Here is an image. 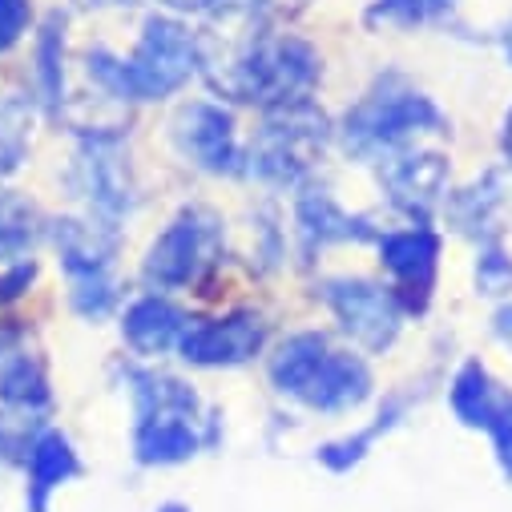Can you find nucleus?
I'll return each instance as SVG.
<instances>
[{"label": "nucleus", "instance_id": "5701e85b", "mask_svg": "<svg viewBox=\"0 0 512 512\" xmlns=\"http://www.w3.org/2000/svg\"><path fill=\"white\" fill-rule=\"evenodd\" d=\"M488 432H492V440H496V456H500L504 472L512 476V400L500 404V412H496V420H492Z\"/></svg>", "mask_w": 512, "mask_h": 512}, {"label": "nucleus", "instance_id": "7ed1b4c3", "mask_svg": "<svg viewBox=\"0 0 512 512\" xmlns=\"http://www.w3.org/2000/svg\"><path fill=\"white\" fill-rule=\"evenodd\" d=\"M319 146H323V113H315L303 101H291L267 121L259 146H254V170L275 182H291L311 166Z\"/></svg>", "mask_w": 512, "mask_h": 512}, {"label": "nucleus", "instance_id": "39448f33", "mask_svg": "<svg viewBox=\"0 0 512 512\" xmlns=\"http://www.w3.org/2000/svg\"><path fill=\"white\" fill-rule=\"evenodd\" d=\"M214 246V226L202 214H182L150 250L146 279L158 287H186L206 263Z\"/></svg>", "mask_w": 512, "mask_h": 512}, {"label": "nucleus", "instance_id": "ddd939ff", "mask_svg": "<svg viewBox=\"0 0 512 512\" xmlns=\"http://www.w3.org/2000/svg\"><path fill=\"white\" fill-rule=\"evenodd\" d=\"M134 448L142 464H182L194 456L198 436L190 420H142Z\"/></svg>", "mask_w": 512, "mask_h": 512}, {"label": "nucleus", "instance_id": "dca6fc26", "mask_svg": "<svg viewBox=\"0 0 512 512\" xmlns=\"http://www.w3.org/2000/svg\"><path fill=\"white\" fill-rule=\"evenodd\" d=\"M57 242H61V259L65 267L85 279V275H101L105 263H109V242L93 230V226H81V222H65L57 230Z\"/></svg>", "mask_w": 512, "mask_h": 512}, {"label": "nucleus", "instance_id": "a878e982", "mask_svg": "<svg viewBox=\"0 0 512 512\" xmlns=\"http://www.w3.org/2000/svg\"><path fill=\"white\" fill-rule=\"evenodd\" d=\"M504 57H508V65H512V25L504 29Z\"/></svg>", "mask_w": 512, "mask_h": 512}, {"label": "nucleus", "instance_id": "6ab92c4d", "mask_svg": "<svg viewBox=\"0 0 512 512\" xmlns=\"http://www.w3.org/2000/svg\"><path fill=\"white\" fill-rule=\"evenodd\" d=\"M29 222H33V214H29L25 202L0 194V254H13V250H21L33 238Z\"/></svg>", "mask_w": 512, "mask_h": 512}, {"label": "nucleus", "instance_id": "b1692460", "mask_svg": "<svg viewBox=\"0 0 512 512\" xmlns=\"http://www.w3.org/2000/svg\"><path fill=\"white\" fill-rule=\"evenodd\" d=\"M452 5V0H383V9L400 21H424V17H436Z\"/></svg>", "mask_w": 512, "mask_h": 512}, {"label": "nucleus", "instance_id": "1a4fd4ad", "mask_svg": "<svg viewBox=\"0 0 512 512\" xmlns=\"http://www.w3.org/2000/svg\"><path fill=\"white\" fill-rule=\"evenodd\" d=\"M383 263L400 279V287L412 295L416 307H424L432 283H436V259H440V238L432 230H400L379 242Z\"/></svg>", "mask_w": 512, "mask_h": 512}, {"label": "nucleus", "instance_id": "9d476101", "mask_svg": "<svg viewBox=\"0 0 512 512\" xmlns=\"http://www.w3.org/2000/svg\"><path fill=\"white\" fill-rule=\"evenodd\" d=\"M444 174H448V166H444V158L440 154H416V158H400V162H392L388 166V190H392V198L404 206V210H428L436 198H440V186H444Z\"/></svg>", "mask_w": 512, "mask_h": 512}, {"label": "nucleus", "instance_id": "2eb2a0df", "mask_svg": "<svg viewBox=\"0 0 512 512\" xmlns=\"http://www.w3.org/2000/svg\"><path fill=\"white\" fill-rule=\"evenodd\" d=\"M323 351H327L323 335H295V339H287L279 347V355L271 359V379L279 383V392L295 396L303 388V379L311 375V367L323 359Z\"/></svg>", "mask_w": 512, "mask_h": 512}, {"label": "nucleus", "instance_id": "0eeeda50", "mask_svg": "<svg viewBox=\"0 0 512 512\" xmlns=\"http://www.w3.org/2000/svg\"><path fill=\"white\" fill-rule=\"evenodd\" d=\"M367 392H371V371L363 367V359L339 355L327 347L323 359L303 379V388L295 392V400H303L307 408H319V412H347V408L363 404Z\"/></svg>", "mask_w": 512, "mask_h": 512}, {"label": "nucleus", "instance_id": "393cba45", "mask_svg": "<svg viewBox=\"0 0 512 512\" xmlns=\"http://www.w3.org/2000/svg\"><path fill=\"white\" fill-rule=\"evenodd\" d=\"M504 154H508V162H512V113H508V121H504Z\"/></svg>", "mask_w": 512, "mask_h": 512}, {"label": "nucleus", "instance_id": "f8f14e48", "mask_svg": "<svg viewBox=\"0 0 512 512\" xmlns=\"http://www.w3.org/2000/svg\"><path fill=\"white\" fill-rule=\"evenodd\" d=\"M182 315L162 303V299H142L130 307V315H125L121 331H125V343H130L138 355H158L166 351L174 339H182Z\"/></svg>", "mask_w": 512, "mask_h": 512}, {"label": "nucleus", "instance_id": "20e7f679", "mask_svg": "<svg viewBox=\"0 0 512 512\" xmlns=\"http://www.w3.org/2000/svg\"><path fill=\"white\" fill-rule=\"evenodd\" d=\"M327 299H331L343 331L355 343H363L371 351H383L396 339L400 307H396V295H388L383 287H375V283H335L327 291Z\"/></svg>", "mask_w": 512, "mask_h": 512}, {"label": "nucleus", "instance_id": "f03ea898", "mask_svg": "<svg viewBox=\"0 0 512 512\" xmlns=\"http://www.w3.org/2000/svg\"><path fill=\"white\" fill-rule=\"evenodd\" d=\"M444 117L428 97L416 93H392V97H371L363 101L351 117H347V150L351 154H379V150H392L396 142L436 130Z\"/></svg>", "mask_w": 512, "mask_h": 512}, {"label": "nucleus", "instance_id": "a211bd4d", "mask_svg": "<svg viewBox=\"0 0 512 512\" xmlns=\"http://www.w3.org/2000/svg\"><path fill=\"white\" fill-rule=\"evenodd\" d=\"M396 416H400V408H392L388 416H379V424H375V428H367V432H359L355 440H343V444H327V448L319 452V460H323L327 468H335V472H347L351 464H359V460H363V452L371 448V440H375L383 428H392V424H396Z\"/></svg>", "mask_w": 512, "mask_h": 512}, {"label": "nucleus", "instance_id": "9b49d317", "mask_svg": "<svg viewBox=\"0 0 512 512\" xmlns=\"http://www.w3.org/2000/svg\"><path fill=\"white\" fill-rule=\"evenodd\" d=\"M77 472V456L65 436L45 432L29 452V512H49V492Z\"/></svg>", "mask_w": 512, "mask_h": 512}, {"label": "nucleus", "instance_id": "6e6552de", "mask_svg": "<svg viewBox=\"0 0 512 512\" xmlns=\"http://www.w3.org/2000/svg\"><path fill=\"white\" fill-rule=\"evenodd\" d=\"M178 142H182V150H186L198 166H206V170H214V174L234 170V162H238V150H234V121H230V113H222L218 105H206V101L190 105V109L178 117Z\"/></svg>", "mask_w": 512, "mask_h": 512}, {"label": "nucleus", "instance_id": "412c9836", "mask_svg": "<svg viewBox=\"0 0 512 512\" xmlns=\"http://www.w3.org/2000/svg\"><path fill=\"white\" fill-rule=\"evenodd\" d=\"M476 283L484 295H500L512 287V263L504 259L500 250H488L484 259H480V271H476Z\"/></svg>", "mask_w": 512, "mask_h": 512}, {"label": "nucleus", "instance_id": "f257e3e1", "mask_svg": "<svg viewBox=\"0 0 512 512\" xmlns=\"http://www.w3.org/2000/svg\"><path fill=\"white\" fill-rule=\"evenodd\" d=\"M198 49L190 41V33L178 21L154 17L134 49L130 61H113L105 53L93 57V73L97 81H105L117 97H138V101H154V97H170L174 89H182L194 73Z\"/></svg>", "mask_w": 512, "mask_h": 512}, {"label": "nucleus", "instance_id": "bb28decb", "mask_svg": "<svg viewBox=\"0 0 512 512\" xmlns=\"http://www.w3.org/2000/svg\"><path fill=\"white\" fill-rule=\"evenodd\" d=\"M162 512H190V508H178V504H170V508H162Z\"/></svg>", "mask_w": 512, "mask_h": 512}, {"label": "nucleus", "instance_id": "f3484780", "mask_svg": "<svg viewBox=\"0 0 512 512\" xmlns=\"http://www.w3.org/2000/svg\"><path fill=\"white\" fill-rule=\"evenodd\" d=\"M0 400H5L9 408H41L49 400L45 392V379L37 371V363H29L25 355L21 359H5V367H0Z\"/></svg>", "mask_w": 512, "mask_h": 512}, {"label": "nucleus", "instance_id": "423d86ee", "mask_svg": "<svg viewBox=\"0 0 512 512\" xmlns=\"http://www.w3.org/2000/svg\"><path fill=\"white\" fill-rule=\"evenodd\" d=\"M182 355L190 363L202 367H230V363H246L254 351L263 347V323L254 315H230V319H214V323H190L178 339Z\"/></svg>", "mask_w": 512, "mask_h": 512}, {"label": "nucleus", "instance_id": "4be33fe9", "mask_svg": "<svg viewBox=\"0 0 512 512\" xmlns=\"http://www.w3.org/2000/svg\"><path fill=\"white\" fill-rule=\"evenodd\" d=\"M29 29V0H0V49L21 41Z\"/></svg>", "mask_w": 512, "mask_h": 512}, {"label": "nucleus", "instance_id": "4468645a", "mask_svg": "<svg viewBox=\"0 0 512 512\" xmlns=\"http://www.w3.org/2000/svg\"><path fill=\"white\" fill-rule=\"evenodd\" d=\"M504 400H496L492 379L480 363H464L460 375L452 379V412L468 424V428H492L496 412Z\"/></svg>", "mask_w": 512, "mask_h": 512}, {"label": "nucleus", "instance_id": "aec40b11", "mask_svg": "<svg viewBox=\"0 0 512 512\" xmlns=\"http://www.w3.org/2000/svg\"><path fill=\"white\" fill-rule=\"evenodd\" d=\"M303 222L319 238H351V234H359L355 222H347L327 198H303Z\"/></svg>", "mask_w": 512, "mask_h": 512}]
</instances>
